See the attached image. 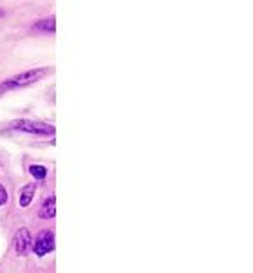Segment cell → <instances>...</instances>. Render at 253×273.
Masks as SVG:
<instances>
[{
  "label": "cell",
  "mask_w": 253,
  "mask_h": 273,
  "mask_svg": "<svg viewBox=\"0 0 253 273\" xmlns=\"http://www.w3.org/2000/svg\"><path fill=\"white\" fill-rule=\"evenodd\" d=\"M54 214H56V197L51 195V197H47V199L43 201L38 216L43 217V219H51V217H54Z\"/></svg>",
  "instance_id": "cell-5"
},
{
  "label": "cell",
  "mask_w": 253,
  "mask_h": 273,
  "mask_svg": "<svg viewBox=\"0 0 253 273\" xmlns=\"http://www.w3.org/2000/svg\"><path fill=\"white\" fill-rule=\"evenodd\" d=\"M35 192H37V184H35V183L26 184V186L20 190V199H18V201H20V206H22V208L29 206V203H31Z\"/></svg>",
  "instance_id": "cell-6"
},
{
  "label": "cell",
  "mask_w": 253,
  "mask_h": 273,
  "mask_svg": "<svg viewBox=\"0 0 253 273\" xmlns=\"http://www.w3.org/2000/svg\"><path fill=\"white\" fill-rule=\"evenodd\" d=\"M47 73H49L47 67H38V69H31V71H26V73H20L0 85V91L13 89V87H26V85L37 84L38 80H42Z\"/></svg>",
  "instance_id": "cell-1"
},
{
  "label": "cell",
  "mask_w": 253,
  "mask_h": 273,
  "mask_svg": "<svg viewBox=\"0 0 253 273\" xmlns=\"http://www.w3.org/2000/svg\"><path fill=\"white\" fill-rule=\"evenodd\" d=\"M35 253L38 257H43L45 253L53 252L54 250V233L51 230H42L37 235V241H35V246H33Z\"/></svg>",
  "instance_id": "cell-3"
},
{
  "label": "cell",
  "mask_w": 253,
  "mask_h": 273,
  "mask_svg": "<svg viewBox=\"0 0 253 273\" xmlns=\"http://www.w3.org/2000/svg\"><path fill=\"white\" fill-rule=\"evenodd\" d=\"M5 201H7V192H5V188L0 184V206L4 205Z\"/></svg>",
  "instance_id": "cell-9"
},
{
  "label": "cell",
  "mask_w": 253,
  "mask_h": 273,
  "mask_svg": "<svg viewBox=\"0 0 253 273\" xmlns=\"http://www.w3.org/2000/svg\"><path fill=\"white\" fill-rule=\"evenodd\" d=\"M29 172H31V176L35 179H45V176H47V170L42 165H31L29 167Z\"/></svg>",
  "instance_id": "cell-8"
},
{
  "label": "cell",
  "mask_w": 253,
  "mask_h": 273,
  "mask_svg": "<svg viewBox=\"0 0 253 273\" xmlns=\"http://www.w3.org/2000/svg\"><path fill=\"white\" fill-rule=\"evenodd\" d=\"M13 129L22 132H29V134H37V136H51L54 134V127L47 125L43 121H31V120H18L13 123Z\"/></svg>",
  "instance_id": "cell-2"
},
{
  "label": "cell",
  "mask_w": 253,
  "mask_h": 273,
  "mask_svg": "<svg viewBox=\"0 0 253 273\" xmlns=\"http://www.w3.org/2000/svg\"><path fill=\"white\" fill-rule=\"evenodd\" d=\"M2 15H4V11H0V16H2Z\"/></svg>",
  "instance_id": "cell-10"
},
{
  "label": "cell",
  "mask_w": 253,
  "mask_h": 273,
  "mask_svg": "<svg viewBox=\"0 0 253 273\" xmlns=\"http://www.w3.org/2000/svg\"><path fill=\"white\" fill-rule=\"evenodd\" d=\"M16 253L18 255H26L29 252V248H31V235H29V231L26 228H22V230L16 231Z\"/></svg>",
  "instance_id": "cell-4"
},
{
  "label": "cell",
  "mask_w": 253,
  "mask_h": 273,
  "mask_svg": "<svg viewBox=\"0 0 253 273\" xmlns=\"http://www.w3.org/2000/svg\"><path fill=\"white\" fill-rule=\"evenodd\" d=\"M33 27H35V29H40V31L54 33V29H56V22H54V18H43V20L37 22Z\"/></svg>",
  "instance_id": "cell-7"
},
{
  "label": "cell",
  "mask_w": 253,
  "mask_h": 273,
  "mask_svg": "<svg viewBox=\"0 0 253 273\" xmlns=\"http://www.w3.org/2000/svg\"><path fill=\"white\" fill-rule=\"evenodd\" d=\"M0 94H2V91H0Z\"/></svg>",
  "instance_id": "cell-11"
}]
</instances>
